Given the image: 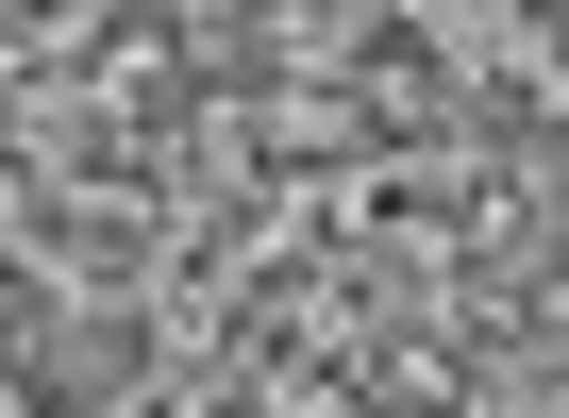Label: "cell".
<instances>
[{"label": "cell", "mask_w": 569, "mask_h": 418, "mask_svg": "<svg viewBox=\"0 0 569 418\" xmlns=\"http://www.w3.org/2000/svg\"><path fill=\"white\" fill-rule=\"evenodd\" d=\"M0 418H34V385H0Z\"/></svg>", "instance_id": "1"}]
</instances>
